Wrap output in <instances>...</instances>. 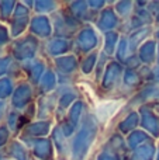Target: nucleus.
Masks as SVG:
<instances>
[{
    "label": "nucleus",
    "instance_id": "nucleus-1",
    "mask_svg": "<svg viewBox=\"0 0 159 160\" xmlns=\"http://www.w3.org/2000/svg\"><path fill=\"white\" fill-rule=\"evenodd\" d=\"M121 105V101H103L99 104L97 107V114H99V118L101 121H107L110 119L114 112L118 110V107Z\"/></svg>",
    "mask_w": 159,
    "mask_h": 160
}]
</instances>
